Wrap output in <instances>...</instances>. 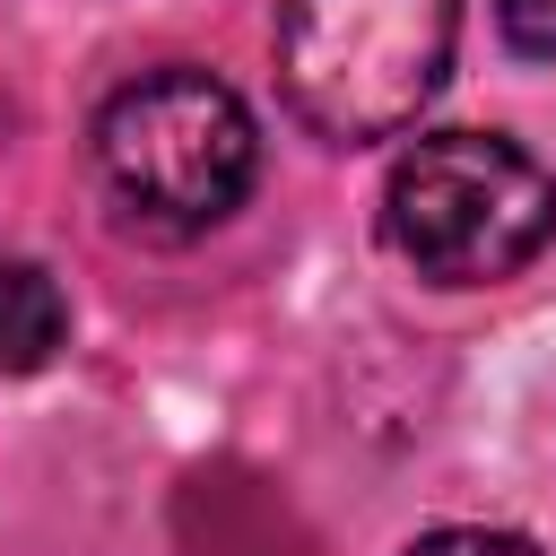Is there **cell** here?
I'll use <instances>...</instances> for the list:
<instances>
[{"mask_svg": "<svg viewBox=\"0 0 556 556\" xmlns=\"http://www.w3.org/2000/svg\"><path fill=\"white\" fill-rule=\"evenodd\" d=\"M261 139L226 78L208 70H148L104 96L96 113V182L139 235H208L252 191Z\"/></svg>", "mask_w": 556, "mask_h": 556, "instance_id": "obj_1", "label": "cell"}, {"mask_svg": "<svg viewBox=\"0 0 556 556\" xmlns=\"http://www.w3.org/2000/svg\"><path fill=\"white\" fill-rule=\"evenodd\" d=\"M556 235V182L504 130H434L382 182V243L434 287H495Z\"/></svg>", "mask_w": 556, "mask_h": 556, "instance_id": "obj_2", "label": "cell"}, {"mask_svg": "<svg viewBox=\"0 0 556 556\" xmlns=\"http://www.w3.org/2000/svg\"><path fill=\"white\" fill-rule=\"evenodd\" d=\"M452 35H460V0H287L278 96L330 148L391 139L443 87Z\"/></svg>", "mask_w": 556, "mask_h": 556, "instance_id": "obj_3", "label": "cell"}, {"mask_svg": "<svg viewBox=\"0 0 556 556\" xmlns=\"http://www.w3.org/2000/svg\"><path fill=\"white\" fill-rule=\"evenodd\" d=\"M61 339H70V304H61V287H52L26 252L0 243V374H35V365H52Z\"/></svg>", "mask_w": 556, "mask_h": 556, "instance_id": "obj_4", "label": "cell"}, {"mask_svg": "<svg viewBox=\"0 0 556 556\" xmlns=\"http://www.w3.org/2000/svg\"><path fill=\"white\" fill-rule=\"evenodd\" d=\"M408 556H539L521 530H478V521H452V530H426Z\"/></svg>", "mask_w": 556, "mask_h": 556, "instance_id": "obj_5", "label": "cell"}, {"mask_svg": "<svg viewBox=\"0 0 556 556\" xmlns=\"http://www.w3.org/2000/svg\"><path fill=\"white\" fill-rule=\"evenodd\" d=\"M504 17V43L530 52V61H556V0H495Z\"/></svg>", "mask_w": 556, "mask_h": 556, "instance_id": "obj_6", "label": "cell"}]
</instances>
